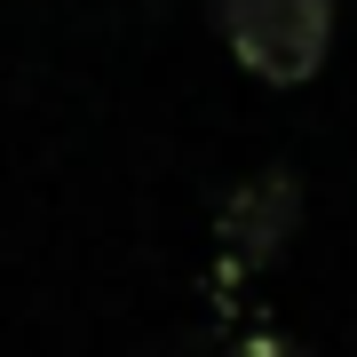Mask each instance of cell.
<instances>
[{"instance_id":"6da1fadb","label":"cell","mask_w":357,"mask_h":357,"mask_svg":"<svg viewBox=\"0 0 357 357\" xmlns=\"http://www.w3.org/2000/svg\"><path fill=\"white\" fill-rule=\"evenodd\" d=\"M333 16L342 0H215L222 48L238 56V72H255L262 88H302L318 79L333 48Z\"/></svg>"},{"instance_id":"7a4b0ae2","label":"cell","mask_w":357,"mask_h":357,"mask_svg":"<svg viewBox=\"0 0 357 357\" xmlns=\"http://www.w3.org/2000/svg\"><path fill=\"white\" fill-rule=\"evenodd\" d=\"M294 230H302V183L286 175V167H270V175H246L238 191L222 199V255L262 270L278 262L294 246Z\"/></svg>"},{"instance_id":"3957f363","label":"cell","mask_w":357,"mask_h":357,"mask_svg":"<svg viewBox=\"0 0 357 357\" xmlns=\"http://www.w3.org/2000/svg\"><path fill=\"white\" fill-rule=\"evenodd\" d=\"M230 357H310V349L286 333H246V342H230Z\"/></svg>"}]
</instances>
